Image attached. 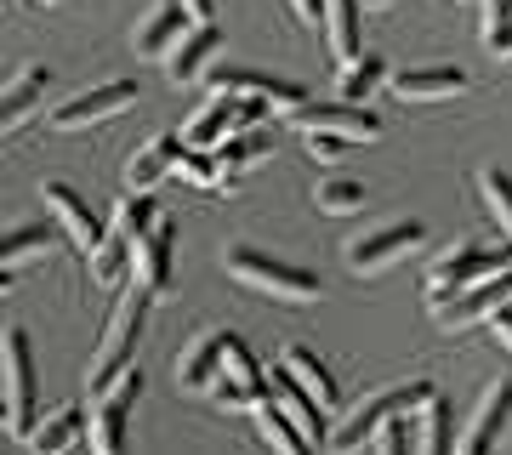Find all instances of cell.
<instances>
[{
  "label": "cell",
  "instance_id": "1",
  "mask_svg": "<svg viewBox=\"0 0 512 455\" xmlns=\"http://www.w3.org/2000/svg\"><path fill=\"white\" fill-rule=\"evenodd\" d=\"M148 308H154V291H148L143 279H131L126 291H120V302H114V313H109L103 342H97L92 399H97V393H109V387L131 370V359H137V342H143V325H148Z\"/></svg>",
  "mask_w": 512,
  "mask_h": 455
},
{
  "label": "cell",
  "instance_id": "2",
  "mask_svg": "<svg viewBox=\"0 0 512 455\" xmlns=\"http://www.w3.org/2000/svg\"><path fill=\"white\" fill-rule=\"evenodd\" d=\"M439 399V387L433 382H399V387H382L376 399H365L359 410H348V421L330 433V450L336 455H353L359 444H370V438L382 433L393 416H416V410H427V404Z\"/></svg>",
  "mask_w": 512,
  "mask_h": 455
},
{
  "label": "cell",
  "instance_id": "3",
  "mask_svg": "<svg viewBox=\"0 0 512 455\" xmlns=\"http://www.w3.org/2000/svg\"><path fill=\"white\" fill-rule=\"evenodd\" d=\"M222 262H228V273H234L239 285L268 291V296H279V302H313V296H319V273L296 268V262H279V256L256 251V245H234Z\"/></svg>",
  "mask_w": 512,
  "mask_h": 455
},
{
  "label": "cell",
  "instance_id": "4",
  "mask_svg": "<svg viewBox=\"0 0 512 455\" xmlns=\"http://www.w3.org/2000/svg\"><path fill=\"white\" fill-rule=\"evenodd\" d=\"M0 382H6V433L29 438L35 433V359L18 325H6L0 336Z\"/></svg>",
  "mask_w": 512,
  "mask_h": 455
},
{
  "label": "cell",
  "instance_id": "5",
  "mask_svg": "<svg viewBox=\"0 0 512 455\" xmlns=\"http://www.w3.org/2000/svg\"><path fill=\"white\" fill-rule=\"evenodd\" d=\"M501 268H512V251H495L484 239H461V245H450L444 256L427 262V296H456V291H467V285H478V279H490V273H501Z\"/></svg>",
  "mask_w": 512,
  "mask_h": 455
},
{
  "label": "cell",
  "instance_id": "6",
  "mask_svg": "<svg viewBox=\"0 0 512 455\" xmlns=\"http://www.w3.org/2000/svg\"><path fill=\"white\" fill-rule=\"evenodd\" d=\"M137 399H143V370L131 364L109 393H97L92 399V416H86L92 455H126V421H131V410H137Z\"/></svg>",
  "mask_w": 512,
  "mask_h": 455
},
{
  "label": "cell",
  "instance_id": "7",
  "mask_svg": "<svg viewBox=\"0 0 512 455\" xmlns=\"http://www.w3.org/2000/svg\"><path fill=\"white\" fill-rule=\"evenodd\" d=\"M507 302H512V268H501V273L478 279V285H467V291H456V296H427V313H433L444 330H467V325H478V319H495Z\"/></svg>",
  "mask_w": 512,
  "mask_h": 455
},
{
  "label": "cell",
  "instance_id": "8",
  "mask_svg": "<svg viewBox=\"0 0 512 455\" xmlns=\"http://www.w3.org/2000/svg\"><path fill=\"white\" fill-rule=\"evenodd\" d=\"M131 103H137V86H131V80H109V86L80 91V97H69V103H57V109L46 114V126L69 137V131H86V126H97V120L126 114Z\"/></svg>",
  "mask_w": 512,
  "mask_h": 455
},
{
  "label": "cell",
  "instance_id": "9",
  "mask_svg": "<svg viewBox=\"0 0 512 455\" xmlns=\"http://www.w3.org/2000/svg\"><path fill=\"white\" fill-rule=\"evenodd\" d=\"M262 399H268V376L256 370L245 342L228 336V359H222V376L211 382V404H217V410H256Z\"/></svg>",
  "mask_w": 512,
  "mask_h": 455
},
{
  "label": "cell",
  "instance_id": "10",
  "mask_svg": "<svg viewBox=\"0 0 512 455\" xmlns=\"http://www.w3.org/2000/svg\"><path fill=\"white\" fill-rule=\"evenodd\" d=\"M205 91L268 97L274 114H285V120H291L296 109H308V86H296V80H274V74H262V69H217V74H205Z\"/></svg>",
  "mask_w": 512,
  "mask_h": 455
},
{
  "label": "cell",
  "instance_id": "11",
  "mask_svg": "<svg viewBox=\"0 0 512 455\" xmlns=\"http://www.w3.org/2000/svg\"><path fill=\"white\" fill-rule=\"evenodd\" d=\"M421 228L416 217H404V222H387V228H376V234H365V239H353L348 245V268L365 279V273H382V268H393L399 256H410L421 245Z\"/></svg>",
  "mask_w": 512,
  "mask_h": 455
},
{
  "label": "cell",
  "instance_id": "12",
  "mask_svg": "<svg viewBox=\"0 0 512 455\" xmlns=\"http://www.w3.org/2000/svg\"><path fill=\"white\" fill-rule=\"evenodd\" d=\"M291 126H296V131H336V137H348V143H370V137H382V120H376L365 103H348V97L296 109Z\"/></svg>",
  "mask_w": 512,
  "mask_h": 455
},
{
  "label": "cell",
  "instance_id": "13",
  "mask_svg": "<svg viewBox=\"0 0 512 455\" xmlns=\"http://www.w3.org/2000/svg\"><path fill=\"white\" fill-rule=\"evenodd\" d=\"M507 421H512V376H501V382L484 387V399H478V410H473V421H467V433H461L456 455H495Z\"/></svg>",
  "mask_w": 512,
  "mask_h": 455
},
{
  "label": "cell",
  "instance_id": "14",
  "mask_svg": "<svg viewBox=\"0 0 512 455\" xmlns=\"http://www.w3.org/2000/svg\"><path fill=\"white\" fill-rule=\"evenodd\" d=\"M171 262H177V222L160 217L137 245H131V279H143L154 296L171 291Z\"/></svg>",
  "mask_w": 512,
  "mask_h": 455
},
{
  "label": "cell",
  "instance_id": "15",
  "mask_svg": "<svg viewBox=\"0 0 512 455\" xmlns=\"http://www.w3.org/2000/svg\"><path fill=\"white\" fill-rule=\"evenodd\" d=\"M46 205H52V217H57V228L74 239V251H86V262H92L103 245H109V228L92 217V205L80 200L74 188H63V182H46Z\"/></svg>",
  "mask_w": 512,
  "mask_h": 455
},
{
  "label": "cell",
  "instance_id": "16",
  "mask_svg": "<svg viewBox=\"0 0 512 455\" xmlns=\"http://www.w3.org/2000/svg\"><path fill=\"white\" fill-rule=\"evenodd\" d=\"M387 86L404 103H439V97L467 91V69H456V63H421V69H399Z\"/></svg>",
  "mask_w": 512,
  "mask_h": 455
},
{
  "label": "cell",
  "instance_id": "17",
  "mask_svg": "<svg viewBox=\"0 0 512 455\" xmlns=\"http://www.w3.org/2000/svg\"><path fill=\"white\" fill-rule=\"evenodd\" d=\"M183 148H188V143H183V131H165V137L143 143V148H137V154L126 160V188H131V194H154V182L177 171Z\"/></svg>",
  "mask_w": 512,
  "mask_h": 455
},
{
  "label": "cell",
  "instance_id": "18",
  "mask_svg": "<svg viewBox=\"0 0 512 455\" xmlns=\"http://www.w3.org/2000/svg\"><path fill=\"white\" fill-rule=\"evenodd\" d=\"M222 46V29L217 23H194L177 46H171V57H165V74H171V86H194L205 69H211V57H217Z\"/></svg>",
  "mask_w": 512,
  "mask_h": 455
},
{
  "label": "cell",
  "instance_id": "19",
  "mask_svg": "<svg viewBox=\"0 0 512 455\" xmlns=\"http://www.w3.org/2000/svg\"><path fill=\"white\" fill-rule=\"evenodd\" d=\"M211 154H217V171H222L217 188H222V194H234L239 177H245L251 165H262L268 154H274V137H268V131H234V137H222Z\"/></svg>",
  "mask_w": 512,
  "mask_h": 455
},
{
  "label": "cell",
  "instance_id": "20",
  "mask_svg": "<svg viewBox=\"0 0 512 455\" xmlns=\"http://www.w3.org/2000/svg\"><path fill=\"white\" fill-rule=\"evenodd\" d=\"M222 359H228V330H200L194 342H188L183 364H177V382L188 393H211V382L222 376Z\"/></svg>",
  "mask_w": 512,
  "mask_h": 455
},
{
  "label": "cell",
  "instance_id": "21",
  "mask_svg": "<svg viewBox=\"0 0 512 455\" xmlns=\"http://www.w3.org/2000/svg\"><path fill=\"white\" fill-rule=\"evenodd\" d=\"M46 80H52V74H46V63H23V69L12 74V86H6V97H0V131H6V137H18V126L40 109Z\"/></svg>",
  "mask_w": 512,
  "mask_h": 455
},
{
  "label": "cell",
  "instance_id": "22",
  "mask_svg": "<svg viewBox=\"0 0 512 455\" xmlns=\"http://www.w3.org/2000/svg\"><path fill=\"white\" fill-rule=\"evenodd\" d=\"M234 91H205V103L194 109V120L183 126V143L188 148H217L228 131H234Z\"/></svg>",
  "mask_w": 512,
  "mask_h": 455
},
{
  "label": "cell",
  "instance_id": "23",
  "mask_svg": "<svg viewBox=\"0 0 512 455\" xmlns=\"http://www.w3.org/2000/svg\"><path fill=\"white\" fill-rule=\"evenodd\" d=\"M251 416H256V427H262V438L274 444V455H319V444H313V438L302 433V427H296L291 416H285V404H279L274 393L256 404Z\"/></svg>",
  "mask_w": 512,
  "mask_h": 455
},
{
  "label": "cell",
  "instance_id": "24",
  "mask_svg": "<svg viewBox=\"0 0 512 455\" xmlns=\"http://www.w3.org/2000/svg\"><path fill=\"white\" fill-rule=\"evenodd\" d=\"M279 364H285V370H291L296 382L308 387V393H313V399H319V404H325V410H336V399H342V393H336V376H330V364L319 359L313 347L291 342V347H285V353H279Z\"/></svg>",
  "mask_w": 512,
  "mask_h": 455
},
{
  "label": "cell",
  "instance_id": "25",
  "mask_svg": "<svg viewBox=\"0 0 512 455\" xmlns=\"http://www.w3.org/2000/svg\"><path fill=\"white\" fill-rule=\"evenodd\" d=\"M86 433V416L80 410H57L52 421H35V433L23 438V450L29 455H69Z\"/></svg>",
  "mask_w": 512,
  "mask_h": 455
},
{
  "label": "cell",
  "instance_id": "26",
  "mask_svg": "<svg viewBox=\"0 0 512 455\" xmlns=\"http://www.w3.org/2000/svg\"><path fill=\"white\" fill-rule=\"evenodd\" d=\"M188 23H194V18H188L177 0H171V6H160V12L137 29V52H143V57H171V46L188 35Z\"/></svg>",
  "mask_w": 512,
  "mask_h": 455
},
{
  "label": "cell",
  "instance_id": "27",
  "mask_svg": "<svg viewBox=\"0 0 512 455\" xmlns=\"http://www.w3.org/2000/svg\"><path fill=\"white\" fill-rule=\"evenodd\" d=\"M52 245H57V228H52V222H46V228H40V222H18V228L6 234V245H0V268H6V285H12V273H18L29 256L52 251Z\"/></svg>",
  "mask_w": 512,
  "mask_h": 455
},
{
  "label": "cell",
  "instance_id": "28",
  "mask_svg": "<svg viewBox=\"0 0 512 455\" xmlns=\"http://www.w3.org/2000/svg\"><path fill=\"white\" fill-rule=\"evenodd\" d=\"M325 40L342 63L365 57V46H359V0H325Z\"/></svg>",
  "mask_w": 512,
  "mask_h": 455
},
{
  "label": "cell",
  "instance_id": "29",
  "mask_svg": "<svg viewBox=\"0 0 512 455\" xmlns=\"http://www.w3.org/2000/svg\"><path fill=\"white\" fill-rule=\"evenodd\" d=\"M416 455H456V410H450L444 399H433L427 410H421Z\"/></svg>",
  "mask_w": 512,
  "mask_h": 455
},
{
  "label": "cell",
  "instance_id": "30",
  "mask_svg": "<svg viewBox=\"0 0 512 455\" xmlns=\"http://www.w3.org/2000/svg\"><path fill=\"white\" fill-rule=\"evenodd\" d=\"M160 217H165V211L154 205V194H131V188H126V194H120V205H114V234L137 245V239H143Z\"/></svg>",
  "mask_w": 512,
  "mask_h": 455
},
{
  "label": "cell",
  "instance_id": "31",
  "mask_svg": "<svg viewBox=\"0 0 512 455\" xmlns=\"http://www.w3.org/2000/svg\"><path fill=\"white\" fill-rule=\"evenodd\" d=\"M387 86V63L376 52L365 57H353V63H342V80H336V91L348 97V103H365L370 91H382Z\"/></svg>",
  "mask_w": 512,
  "mask_h": 455
},
{
  "label": "cell",
  "instance_id": "32",
  "mask_svg": "<svg viewBox=\"0 0 512 455\" xmlns=\"http://www.w3.org/2000/svg\"><path fill=\"white\" fill-rule=\"evenodd\" d=\"M478 194H484V205H490V217L501 222V234L512 239V177L501 171V165H484V171H478Z\"/></svg>",
  "mask_w": 512,
  "mask_h": 455
},
{
  "label": "cell",
  "instance_id": "33",
  "mask_svg": "<svg viewBox=\"0 0 512 455\" xmlns=\"http://www.w3.org/2000/svg\"><path fill=\"white\" fill-rule=\"evenodd\" d=\"M313 205L325 211V217H353L359 205H365V182H348V177H330L313 188Z\"/></svg>",
  "mask_w": 512,
  "mask_h": 455
},
{
  "label": "cell",
  "instance_id": "34",
  "mask_svg": "<svg viewBox=\"0 0 512 455\" xmlns=\"http://www.w3.org/2000/svg\"><path fill=\"white\" fill-rule=\"evenodd\" d=\"M131 268V239L109 234V245L92 256V285H120V273Z\"/></svg>",
  "mask_w": 512,
  "mask_h": 455
},
{
  "label": "cell",
  "instance_id": "35",
  "mask_svg": "<svg viewBox=\"0 0 512 455\" xmlns=\"http://www.w3.org/2000/svg\"><path fill=\"white\" fill-rule=\"evenodd\" d=\"M177 177L194 182V188H217L222 171H217V154H200V148H183V160H177Z\"/></svg>",
  "mask_w": 512,
  "mask_h": 455
},
{
  "label": "cell",
  "instance_id": "36",
  "mask_svg": "<svg viewBox=\"0 0 512 455\" xmlns=\"http://www.w3.org/2000/svg\"><path fill=\"white\" fill-rule=\"evenodd\" d=\"M302 148H308V160L336 165L342 154H348V137H336V131H308V137H302Z\"/></svg>",
  "mask_w": 512,
  "mask_h": 455
},
{
  "label": "cell",
  "instance_id": "37",
  "mask_svg": "<svg viewBox=\"0 0 512 455\" xmlns=\"http://www.w3.org/2000/svg\"><path fill=\"white\" fill-rule=\"evenodd\" d=\"M376 455H416V450H410V421H404V416L387 421L382 433H376Z\"/></svg>",
  "mask_w": 512,
  "mask_h": 455
},
{
  "label": "cell",
  "instance_id": "38",
  "mask_svg": "<svg viewBox=\"0 0 512 455\" xmlns=\"http://www.w3.org/2000/svg\"><path fill=\"white\" fill-rule=\"evenodd\" d=\"M262 114H274L268 97H239V103H234V131H256V126H262ZM234 131H228V137H234Z\"/></svg>",
  "mask_w": 512,
  "mask_h": 455
},
{
  "label": "cell",
  "instance_id": "39",
  "mask_svg": "<svg viewBox=\"0 0 512 455\" xmlns=\"http://www.w3.org/2000/svg\"><path fill=\"white\" fill-rule=\"evenodd\" d=\"M484 6V40H495L512 23V0H478Z\"/></svg>",
  "mask_w": 512,
  "mask_h": 455
},
{
  "label": "cell",
  "instance_id": "40",
  "mask_svg": "<svg viewBox=\"0 0 512 455\" xmlns=\"http://www.w3.org/2000/svg\"><path fill=\"white\" fill-rule=\"evenodd\" d=\"M291 12L302 23H313V29H319V23H325V0H291Z\"/></svg>",
  "mask_w": 512,
  "mask_h": 455
},
{
  "label": "cell",
  "instance_id": "41",
  "mask_svg": "<svg viewBox=\"0 0 512 455\" xmlns=\"http://www.w3.org/2000/svg\"><path fill=\"white\" fill-rule=\"evenodd\" d=\"M490 330H495V342H507V347H512V302L490 319Z\"/></svg>",
  "mask_w": 512,
  "mask_h": 455
},
{
  "label": "cell",
  "instance_id": "42",
  "mask_svg": "<svg viewBox=\"0 0 512 455\" xmlns=\"http://www.w3.org/2000/svg\"><path fill=\"white\" fill-rule=\"evenodd\" d=\"M177 6H183L194 23H217V18H211V0H177Z\"/></svg>",
  "mask_w": 512,
  "mask_h": 455
},
{
  "label": "cell",
  "instance_id": "43",
  "mask_svg": "<svg viewBox=\"0 0 512 455\" xmlns=\"http://www.w3.org/2000/svg\"><path fill=\"white\" fill-rule=\"evenodd\" d=\"M490 52H495V57H512V23H507V29H501V35L490 40Z\"/></svg>",
  "mask_w": 512,
  "mask_h": 455
},
{
  "label": "cell",
  "instance_id": "44",
  "mask_svg": "<svg viewBox=\"0 0 512 455\" xmlns=\"http://www.w3.org/2000/svg\"><path fill=\"white\" fill-rule=\"evenodd\" d=\"M365 6H387V0H365Z\"/></svg>",
  "mask_w": 512,
  "mask_h": 455
},
{
  "label": "cell",
  "instance_id": "45",
  "mask_svg": "<svg viewBox=\"0 0 512 455\" xmlns=\"http://www.w3.org/2000/svg\"><path fill=\"white\" fill-rule=\"evenodd\" d=\"M40 6H57V0H40Z\"/></svg>",
  "mask_w": 512,
  "mask_h": 455
}]
</instances>
